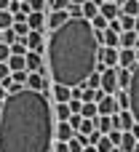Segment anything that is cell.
<instances>
[{"instance_id": "cell-1", "label": "cell", "mask_w": 139, "mask_h": 152, "mask_svg": "<svg viewBox=\"0 0 139 152\" xmlns=\"http://www.w3.org/2000/svg\"><path fill=\"white\" fill-rule=\"evenodd\" d=\"M56 142L54 107L46 91L8 94L0 115V152H51Z\"/></svg>"}, {"instance_id": "cell-2", "label": "cell", "mask_w": 139, "mask_h": 152, "mask_svg": "<svg viewBox=\"0 0 139 152\" xmlns=\"http://www.w3.org/2000/svg\"><path fill=\"white\" fill-rule=\"evenodd\" d=\"M99 51H102V40L91 19L70 16L46 40V64H48L51 80L64 83L70 88L86 86L88 75H94L96 69H104Z\"/></svg>"}, {"instance_id": "cell-3", "label": "cell", "mask_w": 139, "mask_h": 152, "mask_svg": "<svg viewBox=\"0 0 139 152\" xmlns=\"http://www.w3.org/2000/svg\"><path fill=\"white\" fill-rule=\"evenodd\" d=\"M129 96H131V115L139 123V61L131 69V86H129Z\"/></svg>"}, {"instance_id": "cell-4", "label": "cell", "mask_w": 139, "mask_h": 152, "mask_svg": "<svg viewBox=\"0 0 139 152\" xmlns=\"http://www.w3.org/2000/svg\"><path fill=\"white\" fill-rule=\"evenodd\" d=\"M48 77H51L48 67H43L40 72H29V77H27V88H35V91H46V88H48Z\"/></svg>"}, {"instance_id": "cell-5", "label": "cell", "mask_w": 139, "mask_h": 152, "mask_svg": "<svg viewBox=\"0 0 139 152\" xmlns=\"http://www.w3.org/2000/svg\"><path fill=\"white\" fill-rule=\"evenodd\" d=\"M102 88H104L107 94L121 91V86H118V67H104V69H102Z\"/></svg>"}, {"instance_id": "cell-6", "label": "cell", "mask_w": 139, "mask_h": 152, "mask_svg": "<svg viewBox=\"0 0 139 152\" xmlns=\"http://www.w3.org/2000/svg\"><path fill=\"white\" fill-rule=\"evenodd\" d=\"M113 123H115V128H121V131H131V128L137 126L131 110H121V112H115V115H113Z\"/></svg>"}, {"instance_id": "cell-7", "label": "cell", "mask_w": 139, "mask_h": 152, "mask_svg": "<svg viewBox=\"0 0 139 152\" xmlns=\"http://www.w3.org/2000/svg\"><path fill=\"white\" fill-rule=\"evenodd\" d=\"M118 56H121V48H113V45H102L99 51V59L104 67H118Z\"/></svg>"}, {"instance_id": "cell-8", "label": "cell", "mask_w": 139, "mask_h": 152, "mask_svg": "<svg viewBox=\"0 0 139 152\" xmlns=\"http://www.w3.org/2000/svg\"><path fill=\"white\" fill-rule=\"evenodd\" d=\"M115 112H121L118 96H115V94H107V96L99 102V115H115Z\"/></svg>"}, {"instance_id": "cell-9", "label": "cell", "mask_w": 139, "mask_h": 152, "mask_svg": "<svg viewBox=\"0 0 139 152\" xmlns=\"http://www.w3.org/2000/svg\"><path fill=\"white\" fill-rule=\"evenodd\" d=\"M137 48H121V56H118V67H126V69H134L137 67Z\"/></svg>"}, {"instance_id": "cell-10", "label": "cell", "mask_w": 139, "mask_h": 152, "mask_svg": "<svg viewBox=\"0 0 139 152\" xmlns=\"http://www.w3.org/2000/svg\"><path fill=\"white\" fill-rule=\"evenodd\" d=\"M27 48L29 51H46V43H43V29H32L27 37H24Z\"/></svg>"}, {"instance_id": "cell-11", "label": "cell", "mask_w": 139, "mask_h": 152, "mask_svg": "<svg viewBox=\"0 0 139 152\" xmlns=\"http://www.w3.org/2000/svg\"><path fill=\"white\" fill-rule=\"evenodd\" d=\"M51 99L54 102H70L72 99V88L64 86V83H54L51 86Z\"/></svg>"}, {"instance_id": "cell-12", "label": "cell", "mask_w": 139, "mask_h": 152, "mask_svg": "<svg viewBox=\"0 0 139 152\" xmlns=\"http://www.w3.org/2000/svg\"><path fill=\"white\" fill-rule=\"evenodd\" d=\"M75 134H78V131L72 128L70 120H56V139H59V142H70Z\"/></svg>"}, {"instance_id": "cell-13", "label": "cell", "mask_w": 139, "mask_h": 152, "mask_svg": "<svg viewBox=\"0 0 139 152\" xmlns=\"http://www.w3.org/2000/svg\"><path fill=\"white\" fill-rule=\"evenodd\" d=\"M67 19H70V13H67V11H48V24H46V27H48V32L59 29Z\"/></svg>"}, {"instance_id": "cell-14", "label": "cell", "mask_w": 139, "mask_h": 152, "mask_svg": "<svg viewBox=\"0 0 139 152\" xmlns=\"http://www.w3.org/2000/svg\"><path fill=\"white\" fill-rule=\"evenodd\" d=\"M27 69L29 72H40L43 69V51H27Z\"/></svg>"}, {"instance_id": "cell-15", "label": "cell", "mask_w": 139, "mask_h": 152, "mask_svg": "<svg viewBox=\"0 0 139 152\" xmlns=\"http://www.w3.org/2000/svg\"><path fill=\"white\" fill-rule=\"evenodd\" d=\"M139 45V32L137 29H123L121 32V48H137Z\"/></svg>"}, {"instance_id": "cell-16", "label": "cell", "mask_w": 139, "mask_h": 152, "mask_svg": "<svg viewBox=\"0 0 139 152\" xmlns=\"http://www.w3.org/2000/svg\"><path fill=\"white\" fill-rule=\"evenodd\" d=\"M27 24H29L32 29H43V27L48 24V16H46V11H32V13L27 16Z\"/></svg>"}, {"instance_id": "cell-17", "label": "cell", "mask_w": 139, "mask_h": 152, "mask_svg": "<svg viewBox=\"0 0 139 152\" xmlns=\"http://www.w3.org/2000/svg\"><path fill=\"white\" fill-rule=\"evenodd\" d=\"M54 118H56V120H70V118H72L70 102H56V104H54Z\"/></svg>"}, {"instance_id": "cell-18", "label": "cell", "mask_w": 139, "mask_h": 152, "mask_svg": "<svg viewBox=\"0 0 139 152\" xmlns=\"http://www.w3.org/2000/svg\"><path fill=\"white\" fill-rule=\"evenodd\" d=\"M8 67H11V72H24L27 69V56L24 53H11Z\"/></svg>"}, {"instance_id": "cell-19", "label": "cell", "mask_w": 139, "mask_h": 152, "mask_svg": "<svg viewBox=\"0 0 139 152\" xmlns=\"http://www.w3.org/2000/svg\"><path fill=\"white\" fill-rule=\"evenodd\" d=\"M94 123H96V128H99L102 134H110V131L115 128V123H113V115H96V118H94Z\"/></svg>"}, {"instance_id": "cell-20", "label": "cell", "mask_w": 139, "mask_h": 152, "mask_svg": "<svg viewBox=\"0 0 139 152\" xmlns=\"http://www.w3.org/2000/svg\"><path fill=\"white\" fill-rule=\"evenodd\" d=\"M137 142H139V139L131 134V131H123V139H121L118 147H121L123 152H134V150H137Z\"/></svg>"}, {"instance_id": "cell-21", "label": "cell", "mask_w": 139, "mask_h": 152, "mask_svg": "<svg viewBox=\"0 0 139 152\" xmlns=\"http://www.w3.org/2000/svg\"><path fill=\"white\" fill-rule=\"evenodd\" d=\"M80 115L94 120V118L99 115V104H96V102H83V110H80Z\"/></svg>"}, {"instance_id": "cell-22", "label": "cell", "mask_w": 139, "mask_h": 152, "mask_svg": "<svg viewBox=\"0 0 139 152\" xmlns=\"http://www.w3.org/2000/svg\"><path fill=\"white\" fill-rule=\"evenodd\" d=\"M96 13H99V3H96V0H86V3H83V16H86V19H94Z\"/></svg>"}, {"instance_id": "cell-23", "label": "cell", "mask_w": 139, "mask_h": 152, "mask_svg": "<svg viewBox=\"0 0 139 152\" xmlns=\"http://www.w3.org/2000/svg\"><path fill=\"white\" fill-rule=\"evenodd\" d=\"M118 86H121V88H129V86H131V69L118 67Z\"/></svg>"}, {"instance_id": "cell-24", "label": "cell", "mask_w": 139, "mask_h": 152, "mask_svg": "<svg viewBox=\"0 0 139 152\" xmlns=\"http://www.w3.org/2000/svg\"><path fill=\"white\" fill-rule=\"evenodd\" d=\"M13 21H16V19H13V11H8V8L0 11V29H11Z\"/></svg>"}, {"instance_id": "cell-25", "label": "cell", "mask_w": 139, "mask_h": 152, "mask_svg": "<svg viewBox=\"0 0 139 152\" xmlns=\"http://www.w3.org/2000/svg\"><path fill=\"white\" fill-rule=\"evenodd\" d=\"M91 24H94V29H107V27H110V19H107L104 13H96V16L91 19Z\"/></svg>"}, {"instance_id": "cell-26", "label": "cell", "mask_w": 139, "mask_h": 152, "mask_svg": "<svg viewBox=\"0 0 139 152\" xmlns=\"http://www.w3.org/2000/svg\"><path fill=\"white\" fill-rule=\"evenodd\" d=\"M86 88H102V69H96L94 75H88V80H86Z\"/></svg>"}, {"instance_id": "cell-27", "label": "cell", "mask_w": 139, "mask_h": 152, "mask_svg": "<svg viewBox=\"0 0 139 152\" xmlns=\"http://www.w3.org/2000/svg\"><path fill=\"white\" fill-rule=\"evenodd\" d=\"M113 147H115V144H113V139H110L107 134H102V139L96 142V150H99V152H110Z\"/></svg>"}, {"instance_id": "cell-28", "label": "cell", "mask_w": 139, "mask_h": 152, "mask_svg": "<svg viewBox=\"0 0 139 152\" xmlns=\"http://www.w3.org/2000/svg\"><path fill=\"white\" fill-rule=\"evenodd\" d=\"M123 13L139 16V0H126V3H123Z\"/></svg>"}, {"instance_id": "cell-29", "label": "cell", "mask_w": 139, "mask_h": 152, "mask_svg": "<svg viewBox=\"0 0 139 152\" xmlns=\"http://www.w3.org/2000/svg\"><path fill=\"white\" fill-rule=\"evenodd\" d=\"M94 131H96V123H94V120H91V118H86V120H83V126H80V131H78V134H83V136H88V134H94Z\"/></svg>"}, {"instance_id": "cell-30", "label": "cell", "mask_w": 139, "mask_h": 152, "mask_svg": "<svg viewBox=\"0 0 139 152\" xmlns=\"http://www.w3.org/2000/svg\"><path fill=\"white\" fill-rule=\"evenodd\" d=\"M72 5V0H51V8L48 11H67Z\"/></svg>"}, {"instance_id": "cell-31", "label": "cell", "mask_w": 139, "mask_h": 152, "mask_svg": "<svg viewBox=\"0 0 139 152\" xmlns=\"http://www.w3.org/2000/svg\"><path fill=\"white\" fill-rule=\"evenodd\" d=\"M32 5V11H43V8H51V0H27Z\"/></svg>"}, {"instance_id": "cell-32", "label": "cell", "mask_w": 139, "mask_h": 152, "mask_svg": "<svg viewBox=\"0 0 139 152\" xmlns=\"http://www.w3.org/2000/svg\"><path fill=\"white\" fill-rule=\"evenodd\" d=\"M11 53H13V51H11V45L0 40V61H8V59H11Z\"/></svg>"}, {"instance_id": "cell-33", "label": "cell", "mask_w": 139, "mask_h": 152, "mask_svg": "<svg viewBox=\"0 0 139 152\" xmlns=\"http://www.w3.org/2000/svg\"><path fill=\"white\" fill-rule=\"evenodd\" d=\"M67 13H70L72 19H80V16H83V5H78V3H72V5L67 8Z\"/></svg>"}, {"instance_id": "cell-34", "label": "cell", "mask_w": 139, "mask_h": 152, "mask_svg": "<svg viewBox=\"0 0 139 152\" xmlns=\"http://www.w3.org/2000/svg\"><path fill=\"white\" fill-rule=\"evenodd\" d=\"M83 120H86V118H83L80 112H72V118H70V123H72V128H75V131H80V126H83Z\"/></svg>"}, {"instance_id": "cell-35", "label": "cell", "mask_w": 139, "mask_h": 152, "mask_svg": "<svg viewBox=\"0 0 139 152\" xmlns=\"http://www.w3.org/2000/svg\"><path fill=\"white\" fill-rule=\"evenodd\" d=\"M51 152H72V150H70V144H67V142H59V139H56V142H54V147H51Z\"/></svg>"}, {"instance_id": "cell-36", "label": "cell", "mask_w": 139, "mask_h": 152, "mask_svg": "<svg viewBox=\"0 0 139 152\" xmlns=\"http://www.w3.org/2000/svg\"><path fill=\"white\" fill-rule=\"evenodd\" d=\"M13 72H11V67H8V61H0V83L5 80V77H11Z\"/></svg>"}, {"instance_id": "cell-37", "label": "cell", "mask_w": 139, "mask_h": 152, "mask_svg": "<svg viewBox=\"0 0 139 152\" xmlns=\"http://www.w3.org/2000/svg\"><path fill=\"white\" fill-rule=\"evenodd\" d=\"M107 29H113V32H123V24H121V19H113Z\"/></svg>"}, {"instance_id": "cell-38", "label": "cell", "mask_w": 139, "mask_h": 152, "mask_svg": "<svg viewBox=\"0 0 139 152\" xmlns=\"http://www.w3.org/2000/svg\"><path fill=\"white\" fill-rule=\"evenodd\" d=\"M5 99H8V88L0 83V102H5Z\"/></svg>"}, {"instance_id": "cell-39", "label": "cell", "mask_w": 139, "mask_h": 152, "mask_svg": "<svg viewBox=\"0 0 139 152\" xmlns=\"http://www.w3.org/2000/svg\"><path fill=\"white\" fill-rule=\"evenodd\" d=\"M5 8H11V0H0V11H5Z\"/></svg>"}, {"instance_id": "cell-40", "label": "cell", "mask_w": 139, "mask_h": 152, "mask_svg": "<svg viewBox=\"0 0 139 152\" xmlns=\"http://www.w3.org/2000/svg\"><path fill=\"white\" fill-rule=\"evenodd\" d=\"M83 152H99V150H96V144H88V147H86Z\"/></svg>"}, {"instance_id": "cell-41", "label": "cell", "mask_w": 139, "mask_h": 152, "mask_svg": "<svg viewBox=\"0 0 139 152\" xmlns=\"http://www.w3.org/2000/svg\"><path fill=\"white\" fill-rule=\"evenodd\" d=\"M131 134H134V136H137V139H139V123H137V126H134V128H131Z\"/></svg>"}, {"instance_id": "cell-42", "label": "cell", "mask_w": 139, "mask_h": 152, "mask_svg": "<svg viewBox=\"0 0 139 152\" xmlns=\"http://www.w3.org/2000/svg\"><path fill=\"white\" fill-rule=\"evenodd\" d=\"M110 152H123V150H121V147H113V150H110Z\"/></svg>"}, {"instance_id": "cell-43", "label": "cell", "mask_w": 139, "mask_h": 152, "mask_svg": "<svg viewBox=\"0 0 139 152\" xmlns=\"http://www.w3.org/2000/svg\"><path fill=\"white\" fill-rule=\"evenodd\" d=\"M72 3H78V5H83V3H86V0H72Z\"/></svg>"}, {"instance_id": "cell-44", "label": "cell", "mask_w": 139, "mask_h": 152, "mask_svg": "<svg viewBox=\"0 0 139 152\" xmlns=\"http://www.w3.org/2000/svg\"><path fill=\"white\" fill-rule=\"evenodd\" d=\"M3 107H5V102H0V115H3Z\"/></svg>"}, {"instance_id": "cell-45", "label": "cell", "mask_w": 139, "mask_h": 152, "mask_svg": "<svg viewBox=\"0 0 139 152\" xmlns=\"http://www.w3.org/2000/svg\"><path fill=\"white\" fill-rule=\"evenodd\" d=\"M137 59H139V45H137Z\"/></svg>"}, {"instance_id": "cell-46", "label": "cell", "mask_w": 139, "mask_h": 152, "mask_svg": "<svg viewBox=\"0 0 139 152\" xmlns=\"http://www.w3.org/2000/svg\"><path fill=\"white\" fill-rule=\"evenodd\" d=\"M134 152H139V142H137V150H134Z\"/></svg>"}]
</instances>
